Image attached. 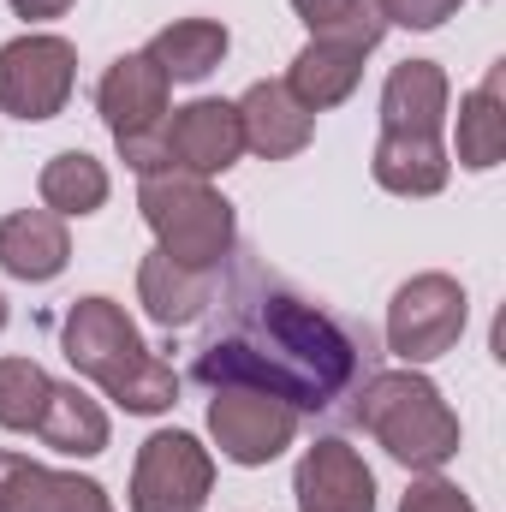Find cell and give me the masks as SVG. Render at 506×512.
<instances>
[{
    "instance_id": "18",
    "label": "cell",
    "mask_w": 506,
    "mask_h": 512,
    "mask_svg": "<svg viewBox=\"0 0 506 512\" xmlns=\"http://www.w3.org/2000/svg\"><path fill=\"white\" fill-rule=\"evenodd\" d=\"M370 173H376L381 191H393V197H435V191H447L453 161H447V143H441V137H399V131H381Z\"/></svg>"
},
{
    "instance_id": "10",
    "label": "cell",
    "mask_w": 506,
    "mask_h": 512,
    "mask_svg": "<svg viewBox=\"0 0 506 512\" xmlns=\"http://www.w3.org/2000/svg\"><path fill=\"white\" fill-rule=\"evenodd\" d=\"M292 501L298 512H376V471L364 465L358 447L346 441H316L304 447L292 471Z\"/></svg>"
},
{
    "instance_id": "17",
    "label": "cell",
    "mask_w": 506,
    "mask_h": 512,
    "mask_svg": "<svg viewBox=\"0 0 506 512\" xmlns=\"http://www.w3.org/2000/svg\"><path fill=\"white\" fill-rule=\"evenodd\" d=\"M364 60H370V54H358V48H346V42H316V36H310V42L292 54V72H286L280 84L298 96V108L328 114V108H340V102L358 90Z\"/></svg>"
},
{
    "instance_id": "3",
    "label": "cell",
    "mask_w": 506,
    "mask_h": 512,
    "mask_svg": "<svg viewBox=\"0 0 506 512\" xmlns=\"http://www.w3.org/2000/svg\"><path fill=\"white\" fill-rule=\"evenodd\" d=\"M352 417L405 471H441L459 453V417H453V405L441 399V387L423 370H381V376H370Z\"/></svg>"
},
{
    "instance_id": "7",
    "label": "cell",
    "mask_w": 506,
    "mask_h": 512,
    "mask_svg": "<svg viewBox=\"0 0 506 512\" xmlns=\"http://www.w3.org/2000/svg\"><path fill=\"white\" fill-rule=\"evenodd\" d=\"M72 84H78V48L66 36L24 30V36L0 42V114L42 126V120L66 114Z\"/></svg>"
},
{
    "instance_id": "14",
    "label": "cell",
    "mask_w": 506,
    "mask_h": 512,
    "mask_svg": "<svg viewBox=\"0 0 506 512\" xmlns=\"http://www.w3.org/2000/svg\"><path fill=\"white\" fill-rule=\"evenodd\" d=\"M447 102H453V84L435 60H399L381 84V131H399V137H441L447 126Z\"/></svg>"
},
{
    "instance_id": "21",
    "label": "cell",
    "mask_w": 506,
    "mask_h": 512,
    "mask_svg": "<svg viewBox=\"0 0 506 512\" xmlns=\"http://www.w3.org/2000/svg\"><path fill=\"white\" fill-rule=\"evenodd\" d=\"M36 191H42V209H54L60 221H72V215H96L102 203H108V167L96 161V155H84V149H60L48 167H42V179H36Z\"/></svg>"
},
{
    "instance_id": "24",
    "label": "cell",
    "mask_w": 506,
    "mask_h": 512,
    "mask_svg": "<svg viewBox=\"0 0 506 512\" xmlns=\"http://www.w3.org/2000/svg\"><path fill=\"white\" fill-rule=\"evenodd\" d=\"M48 393H54V376L36 358H0V429L36 435Z\"/></svg>"
},
{
    "instance_id": "28",
    "label": "cell",
    "mask_w": 506,
    "mask_h": 512,
    "mask_svg": "<svg viewBox=\"0 0 506 512\" xmlns=\"http://www.w3.org/2000/svg\"><path fill=\"white\" fill-rule=\"evenodd\" d=\"M6 316H12V310H6V298H0V328H6Z\"/></svg>"
},
{
    "instance_id": "26",
    "label": "cell",
    "mask_w": 506,
    "mask_h": 512,
    "mask_svg": "<svg viewBox=\"0 0 506 512\" xmlns=\"http://www.w3.org/2000/svg\"><path fill=\"white\" fill-rule=\"evenodd\" d=\"M381 24H399V30H441L453 12H459V0H376Z\"/></svg>"
},
{
    "instance_id": "9",
    "label": "cell",
    "mask_w": 506,
    "mask_h": 512,
    "mask_svg": "<svg viewBox=\"0 0 506 512\" xmlns=\"http://www.w3.org/2000/svg\"><path fill=\"white\" fill-rule=\"evenodd\" d=\"M209 441L233 465H274L298 441V411L256 387H209Z\"/></svg>"
},
{
    "instance_id": "2",
    "label": "cell",
    "mask_w": 506,
    "mask_h": 512,
    "mask_svg": "<svg viewBox=\"0 0 506 512\" xmlns=\"http://www.w3.org/2000/svg\"><path fill=\"white\" fill-rule=\"evenodd\" d=\"M60 346H66V364L78 376H90L131 417H161V411L179 405L173 364L143 346V334H137V322L126 316V304H114L102 292H90V298H78L66 310Z\"/></svg>"
},
{
    "instance_id": "1",
    "label": "cell",
    "mask_w": 506,
    "mask_h": 512,
    "mask_svg": "<svg viewBox=\"0 0 506 512\" xmlns=\"http://www.w3.org/2000/svg\"><path fill=\"white\" fill-rule=\"evenodd\" d=\"M364 370V340L328 316L322 304L298 298L292 286H262L239 304L233 334L197 352L203 387H256L304 411H334Z\"/></svg>"
},
{
    "instance_id": "27",
    "label": "cell",
    "mask_w": 506,
    "mask_h": 512,
    "mask_svg": "<svg viewBox=\"0 0 506 512\" xmlns=\"http://www.w3.org/2000/svg\"><path fill=\"white\" fill-rule=\"evenodd\" d=\"M78 0H12V18H24V24H42V18H66Z\"/></svg>"
},
{
    "instance_id": "25",
    "label": "cell",
    "mask_w": 506,
    "mask_h": 512,
    "mask_svg": "<svg viewBox=\"0 0 506 512\" xmlns=\"http://www.w3.org/2000/svg\"><path fill=\"white\" fill-rule=\"evenodd\" d=\"M399 512H477V507H471V495H465L459 483H447V477L423 471V477L399 495Z\"/></svg>"
},
{
    "instance_id": "8",
    "label": "cell",
    "mask_w": 506,
    "mask_h": 512,
    "mask_svg": "<svg viewBox=\"0 0 506 512\" xmlns=\"http://www.w3.org/2000/svg\"><path fill=\"white\" fill-rule=\"evenodd\" d=\"M215 489V453L191 429H155L131 465V512H203Z\"/></svg>"
},
{
    "instance_id": "15",
    "label": "cell",
    "mask_w": 506,
    "mask_h": 512,
    "mask_svg": "<svg viewBox=\"0 0 506 512\" xmlns=\"http://www.w3.org/2000/svg\"><path fill=\"white\" fill-rule=\"evenodd\" d=\"M72 262V239H66V221L54 209H12L0 215V268L24 286H48L60 280Z\"/></svg>"
},
{
    "instance_id": "6",
    "label": "cell",
    "mask_w": 506,
    "mask_h": 512,
    "mask_svg": "<svg viewBox=\"0 0 506 512\" xmlns=\"http://www.w3.org/2000/svg\"><path fill=\"white\" fill-rule=\"evenodd\" d=\"M465 322H471V298H465V286L453 274H441V268L411 274L387 304V352L405 370L435 364V358H447L459 346Z\"/></svg>"
},
{
    "instance_id": "11",
    "label": "cell",
    "mask_w": 506,
    "mask_h": 512,
    "mask_svg": "<svg viewBox=\"0 0 506 512\" xmlns=\"http://www.w3.org/2000/svg\"><path fill=\"white\" fill-rule=\"evenodd\" d=\"M167 155H173V167H185L197 179H215V173L239 167V155H245L239 108L233 102H215V96L173 108L167 114Z\"/></svg>"
},
{
    "instance_id": "12",
    "label": "cell",
    "mask_w": 506,
    "mask_h": 512,
    "mask_svg": "<svg viewBox=\"0 0 506 512\" xmlns=\"http://www.w3.org/2000/svg\"><path fill=\"white\" fill-rule=\"evenodd\" d=\"M0 512H114L108 489L78 471L36 465L12 447H0Z\"/></svg>"
},
{
    "instance_id": "22",
    "label": "cell",
    "mask_w": 506,
    "mask_h": 512,
    "mask_svg": "<svg viewBox=\"0 0 506 512\" xmlns=\"http://www.w3.org/2000/svg\"><path fill=\"white\" fill-rule=\"evenodd\" d=\"M501 72L506 66H489V78L459 102V161L471 173H489L501 167L506 155V114H501Z\"/></svg>"
},
{
    "instance_id": "23",
    "label": "cell",
    "mask_w": 506,
    "mask_h": 512,
    "mask_svg": "<svg viewBox=\"0 0 506 512\" xmlns=\"http://www.w3.org/2000/svg\"><path fill=\"white\" fill-rule=\"evenodd\" d=\"M292 12L316 42H346L358 54H376V42L387 36L376 0H292Z\"/></svg>"
},
{
    "instance_id": "16",
    "label": "cell",
    "mask_w": 506,
    "mask_h": 512,
    "mask_svg": "<svg viewBox=\"0 0 506 512\" xmlns=\"http://www.w3.org/2000/svg\"><path fill=\"white\" fill-rule=\"evenodd\" d=\"M137 304L155 328H191L215 304V268H185L173 256L149 251L137 262Z\"/></svg>"
},
{
    "instance_id": "5",
    "label": "cell",
    "mask_w": 506,
    "mask_h": 512,
    "mask_svg": "<svg viewBox=\"0 0 506 512\" xmlns=\"http://www.w3.org/2000/svg\"><path fill=\"white\" fill-rule=\"evenodd\" d=\"M96 108L120 143V161H126L137 179L149 173H167L173 155H167V114H173V84L167 72L137 48V54H120L102 84H96Z\"/></svg>"
},
{
    "instance_id": "20",
    "label": "cell",
    "mask_w": 506,
    "mask_h": 512,
    "mask_svg": "<svg viewBox=\"0 0 506 512\" xmlns=\"http://www.w3.org/2000/svg\"><path fill=\"white\" fill-rule=\"evenodd\" d=\"M36 441L66 453V459H96L114 441V429H108V411L90 393H78L72 382H54L48 405H42V423H36Z\"/></svg>"
},
{
    "instance_id": "13",
    "label": "cell",
    "mask_w": 506,
    "mask_h": 512,
    "mask_svg": "<svg viewBox=\"0 0 506 512\" xmlns=\"http://www.w3.org/2000/svg\"><path fill=\"white\" fill-rule=\"evenodd\" d=\"M233 108H239L245 149L262 155V161H292V155H298V149H310V137H316V114H310V108H298V96H292L280 78L251 84Z\"/></svg>"
},
{
    "instance_id": "19",
    "label": "cell",
    "mask_w": 506,
    "mask_h": 512,
    "mask_svg": "<svg viewBox=\"0 0 506 512\" xmlns=\"http://www.w3.org/2000/svg\"><path fill=\"white\" fill-rule=\"evenodd\" d=\"M227 48H233L227 24H215V18H173L167 30L149 36L143 54L167 72V84H203L227 60Z\"/></svg>"
},
{
    "instance_id": "4",
    "label": "cell",
    "mask_w": 506,
    "mask_h": 512,
    "mask_svg": "<svg viewBox=\"0 0 506 512\" xmlns=\"http://www.w3.org/2000/svg\"><path fill=\"white\" fill-rule=\"evenodd\" d=\"M137 209H143V221L155 233V251L185 262V268H221L233 256V245H239L233 203L209 179H197L185 167L149 173L137 185Z\"/></svg>"
}]
</instances>
